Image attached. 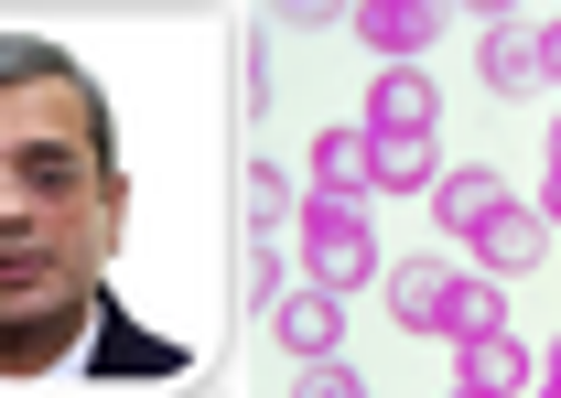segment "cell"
Wrapping results in <instances>:
<instances>
[{
	"label": "cell",
	"instance_id": "cell-1",
	"mask_svg": "<svg viewBox=\"0 0 561 398\" xmlns=\"http://www.w3.org/2000/svg\"><path fill=\"white\" fill-rule=\"evenodd\" d=\"M119 130L76 55L11 33L0 44V366L44 377L76 355V324L108 313L119 248Z\"/></svg>",
	"mask_w": 561,
	"mask_h": 398
},
{
	"label": "cell",
	"instance_id": "cell-2",
	"mask_svg": "<svg viewBox=\"0 0 561 398\" xmlns=\"http://www.w3.org/2000/svg\"><path fill=\"white\" fill-rule=\"evenodd\" d=\"M291 226H302V280H313V291H335V302H346L356 280H378V237H367V215H356V204H324V195H313Z\"/></svg>",
	"mask_w": 561,
	"mask_h": 398
},
{
	"label": "cell",
	"instance_id": "cell-3",
	"mask_svg": "<svg viewBox=\"0 0 561 398\" xmlns=\"http://www.w3.org/2000/svg\"><path fill=\"white\" fill-rule=\"evenodd\" d=\"M432 130H443L432 75L421 66H378V86H367V140H432Z\"/></svg>",
	"mask_w": 561,
	"mask_h": 398
},
{
	"label": "cell",
	"instance_id": "cell-4",
	"mask_svg": "<svg viewBox=\"0 0 561 398\" xmlns=\"http://www.w3.org/2000/svg\"><path fill=\"white\" fill-rule=\"evenodd\" d=\"M271 333L313 366V355H335V344H346V302H335V291H313V280H291V291L271 302Z\"/></svg>",
	"mask_w": 561,
	"mask_h": 398
},
{
	"label": "cell",
	"instance_id": "cell-5",
	"mask_svg": "<svg viewBox=\"0 0 561 398\" xmlns=\"http://www.w3.org/2000/svg\"><path fill=\"white\" fill-rule=\"evenodd\" d=\"M476 66H486L496 97H529V86L551 75V44H540V22H486V55H476Z\"/></svg>",
	"mask_w": 561,
	"mask_h": 398
},
{
	"label": "cell",
	"instance_id": "cell-6",
	"mask_svg": "<svg viewBox=\"0 0 561 398\" xmlns=\"http://www.w3.org/2000/svg\"><path fill=\"white\" fill-rule=\"evenodd\" d=\"M454 280H465V269H443V259H400V269H389V313H400L411 333H443V324H454Z\"/></svg>",
	"mask_w": 561,
	"mask_h": 398
},
{
	"label": "cell",
	"instance_id": "cell-7",
	"mask_svg": "<svg viewBox=\"0 0 561 398\" xmlns=\"http://www.w3.org/2000/svg\"><path fill=\"white\" fill-rule=\"evenodd\" d=\"M507 173H486V162H476V173H443V184H432V215H443V226H454V237H476V226H496V215H507Z\"/></svg>",
	"mask_w": 561,
	"mask_h": 398
},
{
	"label": "cell",
	"instance_id": "cell-8",
	"mask_svg": "<svg viewBox=\"0 0 561 398\" xmlns=\"http://www.w3.org/2000/svg\"><path fill=\"white\" fill-rule=\"evenodd\" d=\"M313 195H324V204H367V195H378L367 130H324V140H313Z\"/></svg>",
	"mask_w": 561,
	"mask_h": 398
},
{
	"label": "cell",
	"instance_id": "cell-9",
	"mask_svg": "<svg viewBox=\"0 0 561 398\" xmlns=\"http://www.w3.org/2000/svg\"><path fill=\"white\" fill-rule=\"evenodd\" d=\"M346 22H356V44H378L389 66H400V55H421V44L443 33V11H432V0H367V11H346Z\"/></svg>",
	"mask_w": 561,
	"mask_h": 398
},
{
	"label": "cell",
	"instance_id": "cell-10",
	"mask_svg": "<svg viewBox=\"0 0 561 398\" xmlns=\"http://www.w3.org/2000/svg\"><path fill=\"white\" fill-rule=\"evenodd\" d=\"M454 355H465V398H518L529 377H540L518 333H476V344H454Z\"/></svg>",
	"mask_w": 561,
	"mask_h": 398
},
{
	"label": "cell",
	"instance_id": "cell-11",
	"mask_svg": "<svg viewBox=\"0 0 561 398\" xmlns=\"http://www.w3.org/2000/svg\"><path fill=\"white\" fill-rule=\"evenodd\" d=\"M540 226H551L540 204H507L496 226H476V259H486V269H529V259H540V248H551Z\"/></svg>",
	"mask_w": 561,
	"mask_h": 398
},
{
	"label": "cell",
	"instance_id": "cell-12",
	"mask_svg": "<svg viewBox=\"0 0 561 398\" xmlns=\"http://www.w3.org/2000/svg\"><path fill=\"white\" fill-rule=\"evenodd\" d=\"M367 162H378V195H432L443 184V151L432 140H367Z\"/></svg>",
	"mask_w": 561,
	"mask_h": 398
},
{
	"label": "cell",
	"instance_id": "cell-13",
	"mask_svg": "<svg viewBox=\"0 0 561 398\" xmlns=\"http://www.w3.org/2000/svg\"><path fill=\"white\" fill-rule=\"evenodd\" d=\"M238 204H249V237H280L302 204H291V184H280V162H249L238 173Z\"/></svg>",
	"mask_w": 561,
	"mask_h": 398
},
{
	"label": "cell",
	"instance_id": "cell-14",
	"mask_svg": "<svg viewBox=\"0 0 561 398\" xmlns=\"http://www.w3.org/2000/svg\"><path fill=\"white\" fill-rule=\"evenodd\" d=\"M454 344H476V333H507V302H496V280H454Z\"/></svg>",
	"mask_w": 561,
	"mask_h": 398
},
{
	"label": "cell",
	"instance_id": "cell-15",
	"mask_svg": "<svg viewBox=\"0 0 561 398\" xmlns=\"http://www.w3.org/2000/svg\"><path fill=\"white\" fill-rule=\"evenodd\" d=\"M238 291H249L260 313L280 302V259H271V237H249V259H238Z\"/></svg>",
	"mask_w": 561,
	"mask_h": 398
},
{
	"label": "cell",
	"instance_id": "cell-16",
	"mask_svg": "<svg viewBox=\"0 0 561 398\" xmlns=\"http://www.w3.org/2000/svg\"><path fill=\"white\" fill-rule=\"evenodd\" d=\"M291 398H367L346 377V366H335V355H313V366H302V377H291Z\"/></svg>",
	"mask_w": 561,
	"mask_h": 398
},
{
	"label": "cell",
	"instance_id": "cell-17",
	"mask_svg": "<svg viewBox=\"0 0 561 398\" xmlns=\"http://www.w3.org/2000/svg\"><path fill=\"white\" fill-rule=\"evenodd\" d=\"M540 215L561 226V140H551V195H540Z\"/></svg>",
	"mask_w": 561,
	"mask_h": 398
},
{
	"label": "cell",
	"instance_id": "cell-18",
	"mask_svg": "<svg viewBox=\"0 0 561 398\" xmlns=\"http://www.w3.org/2000/svg\"><path fill=\"white\" fill-rule=\"evenodd\" d=\"M540 44H551V75H561V22H540Z\"/></svg>",
	"mask_w": 561,
	"mask_h": 398
},
{
	"label": "cell",
	"instance_id": "cell-19",
	"mask_svg": "<svg viewBox=\"0 0 561 398\" xmlns=\"http://www.w3.org/2000/svg\"><path fill=\"white\" fill-rule=\"evenodd\" d=\"M540 377H551V388H561V344H551V355H540Z\"/></svg>",
	"mask_w": 561,
	"mask_h": 398
},
{
	"label": "cell",
	"instance_id": "cell-20",
	"mask_svg": "<svg viewBox=\"0 0 561 398\" xmlns=\"http://www.w3.org/2000/svg\"><path fill=\"white\" fill-rule=\"evenodd\" d=\"M540 398H561V388H551V377H540Z\"/></svg>",
	"mask_w": 561,
	"mask_h": 398
},
{
	"label": "cell",
	"instance_id": "cell-21",
	"mask_svg": "<svg viewBox=\"0 0 561 398\" xmlns=\"http://www.w3.org/2000/svg\"><path fill=\"white\" fill-rule=\"evenodd\" d=\"M454 398H465V388H454Z\"/></svg>",
	"mask_w": 561,
	"mask_h": 398
}]
</instances>
